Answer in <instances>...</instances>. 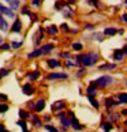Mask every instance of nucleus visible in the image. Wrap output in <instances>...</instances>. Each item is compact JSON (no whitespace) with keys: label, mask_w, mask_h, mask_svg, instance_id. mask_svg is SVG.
<instances>
[{"label":"nucleus","mask_w":127,"mask_h":132,"mask_svg":"<svg viewBox=\"0 0 127 132\" xmlns=\"http://www.w3.org/2000/svg\"><path fill=\"white\" fill-rule=\"evenodd\" d=\"M99 53L96 52H92V53H86V55H82V59H81V64L84 67H92L94 65L97 61H99Z\"/></svg>","instance_id":"obj_1"},{"label":"nucleus","mask_w":127,"mask_h":132,"mask_svg":"<svg viewBox=\"0 0 127 132\" xmlns=\"http://www.w3.org/2000/svg\"><path fill=\"white\" fill-rule=\"evenodd\" d=\"M52 49H53V45H52V44H48V45H44V46H41L40 49H37V51H34V52H32V53H29L27 57H29V59H33V57H40V56H42V55H47V53H49Z\"/></svg>","instance_id":"obj_2"},{"label":"nucleus","mask_w":127,"mask_h":132,"mask_svg":"<svg viewBox=\"0 0 127 132\" xmlns=\"http://www.w3.org/2000/svg\"><path fill=\"white\" fill-rule=\"evenodd\" d=\"M114 82V78L112 76H108V75H105V76H101V78H99L94 83L99 87H101V89H104V87H107V86H109L111 83Z\"/></svg>","instance_id":"obj_3"},{"label":"nucleus","mask_w":127,"mask_h":132,"mask_svg":"<svg viewBox=\"0 0 127 132\" xmlns=\"http://www.w3.org/2000/svg\"><path fill=\"white\" fill-rule=\"evenodd\" d=\"M67 78H68L67 74H63V72H53V74H49L47 76V79L48 80H64Z\"/></svg>","instance_id":"obj_4"},{"label":"nucleus","mask_w":127,"mask_h":132,"mask_svg":"<svg viewBox=\"0 0 127 132\" xmlns=\"http://www.w3.org/2000/svg\"><path fill=\"white\" fill-rule=\"evenodd\" d=\"M66 101H56L55 104L52 105V110L53 112H59V110H63L66 108Z\"/></svg>","instance_id":"obj_5"},{"label":"nucleus","mask_w":127,"mask_h":132,"mask_svg":"<svg viewBox=\"0 0 127 132\" xmlns=\"http://www.w3.org/2000/svg\"><path fill=\"white\" fill-rule=\"evenodd\" d=\"M70 116H71V120H70V125H72V128H74L75 131H79V129H82L84 127H82L79 123H78V120L74 117V113H70Z\"/></svg>","instance_id":"obj_6"},{"label":"nucleus","mask_w":127,"mask_h":132,"mask_svg":"<svg viewBox=\"0 0 127 132\" xmlns=\"http://www.w3.org/2000/svg\"><path fill=\"white\" fill-rule=\"evenodd\" d=\"M124 53H126V48H123V49H118V51H115L114 53V57H115V60H123V57H124Z\"/></svg>","instance_id":"obj_7"},{"label":"nucleus","mask_w":127,"mask_h":132,"mask_svg":"<svg viewBox=\"0 0 127 132\" xmlns=\"http://www.w3.org/2000/svg\"><path fill=\"white\" fill-rule=\"evenodd\" d=\"M44 108H45V100H44V98H40L37 104L34 105V110H36V112H41Z\"/></svg>","instance_id":"obj_8"},{"label":"nucleus","mask_w":127,"mask_h":132,"mask_svg":"<svg viewBox=\"0 0 127 132\" xmlns=\"http://www.w3.org/2000/svg\"><path fill=\"white\" fill-rule=\"evenodd\" d=\"M0 12H3L4 15H7V16H14V12H12V10H11V8H7V7H4L3 4H0Z\"/></svg>","instance_id":"obj_9"},{"label":"nucleus","mask_w":127,"mask_h":132,"mask_svg":"<svg viewBox=\"0 0 127 132\" xmlns=\"http://www.w3.org/2000/svg\"><path fill=\"white\" fill-rule=\"evenodd\" d=\"M22 91H23V94H26V95H32L34 93V87L32 85H25L23 89H22Z\"/></svg>","instance_id":"obj_10"},{"label":"nucleus","mask_w":127,"mask_h":132,"mask_svg":"<svg viewBox=\"0 0 127 132\" xmlns=\"http://www.w3.org/2000/svg\"><path fill=\"white\" fill-rule=\"evenodd\" d=\"M11 30L12 31H15V33H19L22 30V23H21V21L19 19H17L15 22H14V25H12V27H11Z\"/></svg>","instance_id":"obj_11"},{"label":"nucleus","mask_w":127,"mask_h":132,"mask_svg":"<svg viewBox=\"0 0 127 132\" xmlns=\"http://www.w3.org/2000/svg\"><path fill=\"white\" fill-rule=\"evenodd\" d=\"M60 120H62V124H63V127H70V119H68V117L64 114V113H60Z\"/></svg>","instance_id":"obj_12"},{"label":"nucleus","mask_w":127,"mask_h":132,"mask_svg":"<svg viewBox=\"0 0 127 132\" xmlns=\"http://www.w3.org/2000/svg\"><path fill=\"white\" fill-rule=\"evenodd\" d=\"M86 93H87V95H89V97H94L97 94V89L93 86V83H92V85L86 89Z\"/></svg>","instance_id":"obj_13"},{"label":"nucleus","mask_w":127,"mask_h":132,"mask_svg":"<svg viewBox=\"0 0 127 132\" xmlns=\"http://www.w3.org/2000/svg\"><path fill=\"white\" fill-rule=\"evenodd\" d=\"M116 33H118V29H115V27H108V29H105V30H104L105 36H115Z\"/></svg>","instance_id":"obj_14"},{"label":"nucleus","mask_w":127,"mask_h":132,"mask_svg":"<svg viewBox=\"0 0 127 132\" xmlns=\"http://www.w3.org/2000/svg\"><path fill=\"white\" fill-rule=\"evenodd\" d=\"M8 29V23L2 15H0V30H7Z\"/></svg>","instance_id":"obj_15"},{"label":"nucleus","mask_w":127,"mask_h":132,"mask_svg":"<svg viewBox=\"0 0 127 132\" xmlns=\"http://www.w3.org/2000/svg\"><path fill=\"white\" fill-rule=\"evenodd\" d=\"M48 65H49V68H56V67H60V63L55 60V59H51V60H48Z\"/></svg>","instance_id":"obj_16"},{"label":"nucleus","mask_w":127,"mask_h":132,"mask_svg":"<svg viewBox=\"0 0 127 132\" xmlns=\"http://www.w3.org/2000/svg\"><path fill=\"white\" fill-rule=\"evenodd\" d=\"M11 8H18L19 7V0H7Z\"/></svg>","instance_id":"obj_17"},{"label":"nucleus","mask_w":127,"mask_h":132,"mask_svg":"<svg viewBox=\"0 0 127 132\" xmlns=\"http://www.w3.org/2000/svg\"><path fill=\"white\" fill-rule=\"evenodd\" d=\"M27 76H29V79H30V80H36L37 78L40 76V72H38V71H34L33 74H29Z\"/></svg>","instance_id":"obj_18"},{"label":"nucleus","mask_w":127,"mask_h":132,"mask_svg":"<svg viewBox=\"0 0 127 132\" xmlns=\"http://www.w3.org/2000/svg\"><path fill=\"white\" fill-rule=\"evenodd\" d=\"M118 102H119V104H126V93H122V94H119Z\"/></svg>","instance_id":"obj_19"},{"label":"nucleus","mask_w":127,"mask_h":132,"mask_svg":"<svg viewBox=\"0 0 127 132\" xmlns=\"http://www.w3.org/2000/svg\"><path fill=\"white\" fill-rule=\"evenodd\" d=\"M100 70H114V68H116V65L115 64H104V65H101V67H99Z\"/></svg>","instance_id":"obj_20"},{"label":"nucleus","mask_w":127,"mask_h":132,"mask_svg":"<svg viewBox=\"0 0 127 132\" xmlns=\"http://www.w3.org/2000/svg\"><path fill=\"white\" fill-rule=\"evenodd\" d=\"M47 31H48V34L53 36V34H56V33H57V29H56V26H49V27L47 29Z\"/></svg>","instance_id":"obj_21"},{"label":"nucleus","mask_w":127,"mask_h":132,"mask_svg":"<svg viewBox=\"0 0 127 132\" xmlns=\"http://www.w3.org/2000/svg\"><path fill=\"white\" fill-rule=\"evenodd\" d=\"M89 101H90V104L93 105V106L96 108V109H99V106H100V105H99V102L96 101V98H94V97H89Z\"/></svg>","instance_id":"obj_22"},{"label":"nucleus","mask_w":127,"mask_h":132,"mask_svg":"<svg viewBox=\"0 0 127 132\" xmlns=\"http://www.w3.org/2000/svg\"><path fill=\"white\" fill-rule=\"evenodd\" d=\"M32 120H33V123H34V125H36V127H41V121H40V119H38L37 116H33Z\"/></svg>","instance_id":"obj_23"},{"label":"nucleus","mask_w":127,"mask_h":132,"mask_svg":"<svg viewBox=\"0 0 127 132\" xmlns=\"http://www.w3.org/2000/svg\"><path fill=\"white\" fill-rule=\"evenodd\" d=\"M17 124H18L19 127H22V129H23V132H29V129L26 128V123H25V121H23V120H22V121H18Z\"/></svg>","instance_id":"obj_24"},{"label":"nucleus","mask_w":127,"mask_h":132,"mask_svg":"<svg viewBox=\"0 0 127 132\" xmlns=\"http://www.w3.org/2000/svg\"><path fill=\"white\" fill-rule=\"evenodd\" d=\"M82 48H84V46H82V44H79V42H74V44H72V49H75V51H81Z\"/></svg>","instance_id":"obj_25"},{"label":"nucleus","mask_w":127,"mask_h":132,"mask_svg":"<svg viewBox=\"0 0 127 132\" xmlns=\"http://www.w3.org/2000/svg\"><path fill=\"white\" fill-rule=\"evenodd\" d=\"M102 128H104V132H109L112 129V125L109 123H105V124H102Z\"/></svg>","instance_id":"obj_26"},{"label":"nucleus","mask_w":127,"mask_h":132,"mask_svg":"<svg viewBox=\"0 0 127 132\" xmlns=\"http://www.w3.org/2000/svg\"><path fill=\"white\" fill-rule=\"evenodd\" d=\"M114 105H115V102L112 101V98H107V100H105V106H107V108H108V106L111 108V106H114Z\"/></svg>","instance_id":"obj_27"},{"label":"nucleus","mask_w":127,"mask_h":132,"mask_svg":"<svg viewBox=\"0 0 127 132\" xmlns=\"http://www.w3.org/2000/svg\"><path fill=\"white\" fill-rule=\"evenodd\" d=\"M8 110V105L6 104H0V113H4V112Z\"/></svg>","instance_id":"obj_28"},{"label":"nucleus","mask_w":127,"mask_h":132,"mask_svg":"<svg viewBox=\"0 0 127 132\" xmlns=\"http://www.w3.org/2000/svg\"><path fill=\"white\" fill-rule=\"evenodd\" d=\"M10 45H11V48H14V49H18V48H21L22 42H11Z\"/></svg>","instance_id":"obj_29"},{"label":"nucleus","mask_w":127,"mask_h":132,"mask_svg":"<svg viewBox=\"0 0 127 132\" xmlns=\"http://www.w3.org/2000/svg\"><path fill=\"white\" fill-rule=\"evenodd\" d=\"M10 48H11L10 44H3V45H0V49L2 51H7V49H10Z\"/></svg>","instance_id":"obj_30"},{"label":"nucleus","mask_w":127,"mask_h":132,"mask_svg":"<svg viewBox=\"0 0 127 132\" xmlns=\"http://www.w3.org/2000/svg\"><path fill=\"white\" fill-rule=\"evenodd\" d=\"M45 129H48L49 132H57V129L55 128V127H52V125H45Z\"/></svg>","instance_id":"obj_31"},{"label":"nucleus","mask_w":127,"mask_h":132,"mask_svg":"<svg viewBox=\"0 0 127 132\" xmlns=\"http://www.w3.org/2000/svg\"><path fill=\"white\" fill-rule=\"evenodd\" d=\"M8 75V70H0V78H4Z\"/></svg>","instance_id":"obj_32"},{"label":"nucleus","mask_w":127,"mask_h":132,"mask_svg":"<svg viewBox=\"0 0 127 132\" xmlns=\"http://www.w3.org/2000/svg\"><path fill=\"white\" fill-rule=\"evenodd\" d=\"M19 116H21V117H23V119H26V117H27L29 114L26 113V112H23V110H19Z\"/></svg>","instance_id":"obj_33"},{"label":"nucleus","mask_w":127,"mask_h":132,"mask_svg":"<svg viewBox=\"0 0 127 132\" xmlns=\"http://www.w3.org/2000/svg\"><path fill=\"white\" fill-rule=\"evenodd\" d=\"M7 95L6 94H0V102H4V101H7Z\"/></svg>","instance_id":"obj_34"},{"label":"nucleus","mask_w":127,"mask_h":132,"mask_svg":"<svg viewBox=\"0 0 127 132\" xmlns=\"http://www.w3.org/2000/svg\"><path fill=\"white\" fill-rule=\"evenodd\" d=\"M89 3L93 4V6H96V7L99 6V0H89Z\"/></svg>","instance_id":"obj_35"},{"label":"nucleus","mask_w":127,"mask_h":132,"mask_svg":"<svg viewBox=\"0 0 127 132\" xmlns=\"http://www.w3.org/2000/svg\"><path fill=\"white\" fill-rule=\"evenodd\" d=\"M62 57H66V59H70L71 56H70V53H62V55H60Z\"/></svg>","instance_id":"obj_36"},{"label":"nucleus","mask_w":127,"mask_h":132,"mask_svg":"<svg viewBox=\"0 0 127 132\" xmlns=\"http://www.w3.org/2000/svg\"><path fill=\"white\" fill-rule=\"evenodd\" d=\"M32 3L34 6H40V0H32Z\"/></svg>","instance_id":"obj_37"},{"label":"nucleus","mask_w":127,"mask_h":132,"mask_svg":"<svg viewBox=\"0 0 127 132\" xmlns=\"http://www.w3.org/2000/svg\"><path fill=\"white\" fill-rule=\"evenodd\" d=\"M0 132H7L6 129H4V125H2V124H0Z\"/></svg>","instance_id":"obj_38"},{"label":"nucleus","mask_w":127,"mask_h":132,"mask_svg":"<svg viewBox=\"0 0 127 132\" xmlns=\"http://www.w3.org/2000/svg\"><path fill=\"white\" fill-rule=\"evenodd\" d=\"M68 2H70V3H75V0H68Z\"/></svg>","instance_id":"obj_39"},{"label":"nucleus","mask_w":127,"mask_h":132,"mask_svg":"<svg viewBox=\"0 0 127 132\" xmlns=\"http://www.w3.org/2000/svg\"><path fill=\"white\" fill-rule=\"evenodd\" d=\"M0 42H2V37H0Z\"/></svg>","instance_id":"obj_40"}]
</instances>
